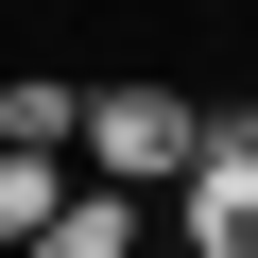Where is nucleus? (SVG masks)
<instances>
[{"mask_svg":"<svg viewBox=\"0 0 258 258\" xmlns=\"http://www.w3.org/2000/svg\"><path fill=\"white\" fill-rule=\"evenodd\" d=\"M189 18H224V0H189Z\"/></svg>","mask_w":258,"mask_h":258,"instance_id":"obj_7","label":"nucleus"},{"mask_svg":"<svg viewBox=\"0 0 258 258\" xmlns=\"http://www.w3.org/2000/svg\"><path fill=\"white\" fill-rule=\"evenodd\" d=\"M207 138H224V155H258V86H241V103H207Z\"/></svg>","mask_w":258,"mask_h":258,"instance_id":"obj_6","label":"nucleus"},{"mask_svg":"<svg viewBox=\"0 0 258 258\" xmlns=\"http://www.w3.org/2000/svg\"><path fill=\"white\" fill-rule=\"evenodd\" d=\"M18 258H138V189H103V172H86V189H69Z\"/></svg>","mask_w":258,"mask_h":258,"instance_id":"obj_3","label":"nucleus"},{"mask_svg":"<svg viewBox=\"0 0 258 258\" xmlns=\"http://www.w3.org/2000/svg\"><path fill=\"white\" fill-rule=\"evenodd\" d=\"M69 189H86V155H35V138H0V258H18V241L69 207Z\"/></svg>","mask_w":258,"mask_h":258,"instance_id":"obj_4","label":"nucleus"},{"mask_svg":"<svg viewBox=\"0 0 258 258\" xmlns=\"http://www.w3.org/2000/svg\"><path fill=\"white\" fill-rule=\"evenodd\" d=\"M69 155H86L103 189H172V172L207 155V103L155 86V69H138V86H86V138H69Z\"/></svg>","mask_w":258,"mask_h":258,"instance_id":"obj_1","label":"nucleus"},{"mask_svg":"<svg viewBox=\"0 0 258 258\" xmlns=\"http://www.w3.org/2000/svg\"><path fill=\"white\" fill-rule=\"evenodd\" d=\"M0 138L69 155V138H86V86H69V69H0Z\"/></svg>","mask_w":258,"mask_h":258,"instance_id":"obj_5","label":"nucleus"},{"mask_svg":"<svg viewBox=\"0 0 258 258\" xmlns=\"http://www.w3.org/2000/svg\"><path fill=\"white\" fill-rule=\"evenodd\" d=\"M172 241H189V258H258V155L207 138V155L172 172Z\"/></svg>","mask_w":258,"mask_h":258,"instance_id":"obj_2","label":"nucleus"}]
</instances>
